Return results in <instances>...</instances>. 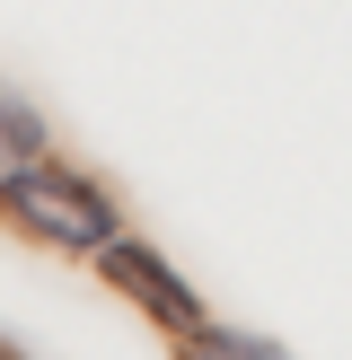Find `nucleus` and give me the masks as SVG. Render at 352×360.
Returning <instances> with one entry per match:
<instances>
[{
    "label": "nucleus",
    "mask_w": 352,
    "mask_h": 360,
    "mask_svg": "<svg viewBox=\"0 0 352 360\" xmlns=\"http://www.w3.org/2000/svg\"><path fill=\"white\" fill-rule=\"evenodd\" d=\"M0 211H9L27 238L62 246V255H106V246L123 238L115 193H97L80 167H53V158H18V167H0Z\"/></svg>",
    "instance_id": "obj_1"
},
{
    "label": "nucleus",
    "mask_w": 352,
    "mask_h": 360,
    "mask_svg": "<svg viewBox=\"0 0 352 360\" xmlns=\"http://www.w3.org/2000/svg\"><path fill=\"white\" fill-rule=\"evenodd\" d=\"M97 264H106V281H115V290L132 299V308L150 316V326L185 334V343L211 326V316H203V299H194V281H185V273H168V264H158V246H141V238H115Z\"/></svg>",
    "instance_id": "obj_2"
},
{
    "label": "nucleus",
    "mask_w": 352,
    "mask_h": 360,
    "mask_svg": "<svg viewBox=\"0 0 352 360\" xmlns=\"http://www.w3.org/2000/svg\"><path fill=\"white\" fill-rule=\"evenodd\" d=\"M18 158H44V115L0 97V167H18Z\"/></svg>",
    "instance_id": "obj_3"
}]
</instances>
